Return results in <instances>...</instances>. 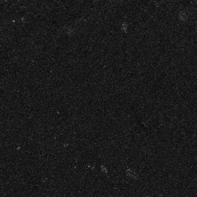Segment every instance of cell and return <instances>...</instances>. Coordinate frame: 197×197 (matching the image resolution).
Segmentation results:
<instances>
[{
	"mask_svg": "<svg viewBox=\"0 0 197 197\" xmlns=\"http://www.w3.org/2000/svg\"><path fill=\"white\" fill-rule=\"evenodd\" d=\"M179 17H180V19H181V20H186L187 18V15L185 14V13H181L180 15H179Z\"/></svg>",
	"mask_w": 197,
	"mask_h": 197,
	"instance_id": "6da1fadb",
	"label": "cell"
},
{
	"mask_svg": "<svg viewBox=\"0 0 197 197\" xmlns=\"http://www.w3.org/2000/svg\"><path fill=\"white\" fill-rule=\"evenodd\" d=\"M122 30L124 31V32H126V30H127V24H124L122 25Z\"/></svg>",
	"mask_w": 197,
	"mask_h": 197,
	"instance_id": "7a4b0ae2",
	"label": "cell"
}]
</instances>
